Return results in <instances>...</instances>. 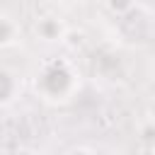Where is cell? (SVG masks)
<instances>
[{
  "mask_svg": "<svg viewBox=\"0 0 155 155\" xmlns=\"http://www.w3.org/2000/svg\"><path fill=\"white\" fill-rule=\"evenodd\" d=\"M107 7L114 12V15H124L133 7V0H107Z\"/></svg>",
  "mask_w": 155,
  "mask_h": 155,
  "instance_id": "5",
  "label": "cell"
},
{
  "mask_svg": "<svg viewBox=\"0 0 155 155\" xmlns=\"http://www.w3.org/2000/svg\"><path fill=\"white\" fill-rule=\"evenodd\" d=\"M78 87V73L65 61H48L36 75V92L48 102H68Z\"/></svg>",
  "mask_w": 155,
  "mask_h": 155,
  "instance_id": "1",
  "label": "cell"
},
{
  "mask_svg": "<svg viewBox=\"0 0 155 155\" xmlns=\"http://www.w3.org/2000/svg\"><path fill=\"white\" fill-rule=\"evenodd\" d=\"M19 41V27L15 19L0 15V48H7Z\"/></svg>",
  "mask_w": 155,
  "mask_h": 155,
  "instance_id": "3",
  "label": "cell"
},
{
  "mask_svg": "<svg viewBox=\"0 0 155 155\" xmlns=\"http://www.w3.org/2000/svg\"><path fill=\"white\" fill-rule=\"evenodd\" d=\"M34 31L44 41H61L65 36V24L58 17H39L34 24Z\"/></svg>",
  "mask_w": 155,
  "mask_h": 155,
  "instance_id": "2",
  "label": "cell"
},
{
  "mask_svg": "<svg viewBox=\"0 0 155 155\" xmlns=\"http://www.w3.org/2000/svg\"><path fill=\"white\" fill-rule=\"evenodd\" d=\"M17 94V80L10 70L0 68V107H5L7 102H12Z\"/></svg>",
  "mask_w": 155,
  "mask_h": 155,
  "instance_id": "4",
  "label": "cell"
},
{
  "mask_svg": "<svg viewBox=\"0 0 155 155\" xmlns=\"http://www.w3.org/2000/svg\"><path fill=\"white\" fill-rule=\"evenodd\" d=\"M150 121H155V102L150 104Z\"/></svg>",
  "mask_w": 155,
  "mask_h": 155,
  "instance_id": "6",
  "label": "cell"
}]
</instances>
